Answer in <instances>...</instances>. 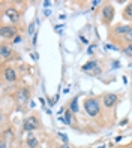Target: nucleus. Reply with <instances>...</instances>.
I'll list each match as a JSON object with an SVG mask.
<instances>
[{
    "label": "nucleus",
    "mask_w": 132,
    "mask_h": 148,
    "mask_svg": "<svg viewBox=\"0 0 132 148\" xmlns=\"http://www.w3.org/2000/svg\"><path fill=\"white\" fill-rule=\"evenodd\" d=\"M59 148H71V147H69V145H68V144H65V145H60V147H59Z\"/></svg>",
    "instance_id": "22"
},
{
    "label": "nucleus",
    "mask_w": 132,
    "mask_h": 148,
    "mask_svg": "<svg viewBox=\"0 0 132 148\" xmlns=\"http://www.w3.org/2000/svg\"><path fill=\"white\" fill-rule=\"evenodd\" d=\"M65 118H66V123H68V124H75L74 112H72L71 109H66V112H65Z\"/></svg>",
    "instance_id": "13"
},
{
    "label": "nucleus",
    "mask_w": 132,
    "mask_h": 148,
    "mask_svg": "<svg viewBox=\"0 0 132 148\" xmlns=\"http://www.w3.org/2000/svg\"><path fill=\"white\" fill-rule=\"evenodd\" d=\"M122 40H123V42H126L128 45H131V43H132V32H129L128 34H125V36L122 38Z\"/></svg>",
    "instance_id": "17"
},
{
    "label": "nucleus",
    "mask_w": 132,
    "mask_h": 148,
    "mask_svg": "<svg viewBox=\"0 0 132 148\" xmlns=\"http://www.w3.org/2000/svg\"><path fill=\"white\" fill-rule=\"evenodd\" d=\"M0 148H6V141L2 139V142H0Z\"/></svg>",
    "instance_id": "21"
},
{
    "label": "nucleus",
    "mask_w": 132,
    "mask_h": 148,
    "mask_svg": "<svg viewBox=\"0 0 132 148\" xmlns=\"http://www.w3.org/2000/svg\"><path fill=\"white\" fill-rule=\"evenodd\" d=\"M3 15H5V18H8L12 24H17V23L20 21V18H21L20 12L17 11L15 8H8V9H5L3 11Z\"/></svg>",
    "instance_id": "7"
},
{
    "label": "nucleus",
    "mask_w": 132,
    "mask_h": 148,
    "mask_svg": "<svg viewBox=\"0 0 132 148\" xmlns=\"http://www.w3.org/2000/svg\"><path fill=\"white\" fill-rule=\"evenodd\" d=\"M129 32H132V25H123V24H119L116 25V27L113 29V34L114 36H125V34H128Z\"/></svg>",
    "instance_id": "9"
},
{
    "label": "nucleus",
    "mask_w": 132,
    "mask_h": 148,
    "mask_svg": "<svg viewBox=\"0 0 132 148\" xmlns=\"http://www.w3.org/2000/svg\"><path fill=\"white\" fill-rule=\"evenodd\" d=\"M128 148H132V147H128Z\"/></svg>",
    "instance_id": "25"
},
{
    "label": "nucleus",
    "mask_w": 132,
    "mask_h": 148,
    "mask_svg": "<svg viewBox=\"0 0 132 148\" xmlns=\"http://www.w3.org/2000/svg\"><path fill=\"white\" fill-rule=\"evenodd\" d=\"M68 109H71L74 114H77L78 111H80V108H78V99L75 97V99H72V102H71V105H69V108Z\"/></svg>",
    "instance_id": "14"
},
{
    "label": "nucleus",
    "mask_w": 132,
    "mask_h": 148,
    "mask_svg": "<svg viewBox=\"0 0 132 148\" xmlns=\"http://www.w3.org/2000/svg\"><path fill=\"white\" fill-rule=\"evenodd\" d=\"M122 51H123V54H125V56H128V57H132V43H131V45L123 47V48H122Z\"/></svg>",
    "instance_id": "16"
},
{
    "label": "nucleus",
    "mask_w": 132,
    "mask_h": 148,
    "mask_svg": "<svg viewBox=\"0 0 132 148\" xmlns=\"http://www.w3.org/2000/svg\"><path fill=\"white\" fill-rule=\"evenodd\" d=\"M123 18L125 20H132V2L128 3L123 9Z\"/></svg>",
    "instance_id": "12"
},
{
    "label": "nucleus",
    "mask_w": 132,
    "mask_h": 148,
    "mask_svg": "<svg viewBox=\"0 0 132 148\" xmlns=\"http://www.w3.org/2000/svg\"><path fill=\"white\" fill-rule=\"evenodd\" d=\"M0 54H2V58H3V60H6L8 57H11V54H12V48H11V45L2 43V45H0Z\"/></svg>",
    "instance_id": "10"
},
{
    "label": "nucleus",
    "mask_w": 132,
    "mask_h": 148,
    "mask_svg": "<svg viewBox=\"0 0 132 148\" xmlns=\"http://www.w3.org/2000/svg\"><path fill=\"white\" fill-rule=\"evenodd\" d=\"M30 99V90L26 88V87H21V88L17 90L15 93V102L18 103V105H26V103L29 102Z\"/></svg>",
    "instance_id": "3"
},
{
    "label": "nucleus",
    "mask_w": 132,
    "mask_h": 148,
    "mask_svg": "<svg viewBox=\"0 0 132 148\" xmlns=\"http://www.w3.org/2000/svg\"><path fill=\"white\" fill-rule=\"evenodd\" d=\"M84 109L87 112V115L95 118L101 114V103H99V99L95 97V96H90L84 100Z\"/></svg>",
    "instance_id": "1"
},
{
    "label": "nucleus",
    "mask_w": 132,
    "mask_h": 148,
    "mask_svg": "<svg viewBox=\"0 0 132 148\" xmlns=\"http://www.w3.org/2000/svg\"><path fill=\"white\" fill-rule=\"evenodd\" d=\"M101 18H102L101 21H102L104 25H110V24L113 23V20H114V6H113L110 2H107V3L102 6Z\"/></svg>",
    "instance_id": "2"
},
{
    "label": "nucleus",
    "mask_w": 132,
    "mask_h": 148,
    "mask_svg": "<svg viewBox=\"0 0 132 148\" xmlns=\"http://www.w3.org/2000/svg\"><path fill=\"white\" fill-rule=\"evenodd\" d=\"M21 39H23V38H21L20 34H18L17 38H14V39H12V43H20V42H21Z\"/></svg>",
    "instance_id": "19"
},
{
    "label": "nucleus",
    "mask_w": 132,
    "mask_h": 148,
    "mask_svg": "<svg viewBox=\"0 0 132 148\" xmlns=\"http://www.w3.org/2000/svg\"><path fill=\"white\" fill-rule=\"evenodd\" d=\"M18 30L14 25H2V30H0V34H2L3 39H14L18 36Z\"/></svg>",
    "instance_id": "6"
},
{
    "label": "nucleus",
    "mask_w": 132,
    "mask_h": 148,
    "mask_svg": "<svg viewBox=\"0 0 132 148\" xmlns=\"http://www.w3.org/2000/svg\"><path fill=\"white\" fill-rule=\"evenodd\" d=\"M26 142H27L29 148H36V147H38V139L35 138V136H29V138H27V141H26Z\"/></svg>",
    "instance_id": "15"
},
{
    "label": "nucleus",
    "mask_w": 132,
    "mask_h": 148,
    "mask_svg": "<svg viewBox=\"0 0 132 148\" xmlns=\"http://www.w3.org/2000/svg\"><path fill=\"white\" fill-rule=\"evenodd\" d=\"M102 103L105 108H113L119 103V96L116 93H104L102 94Z\"/></svg>",
    "instance_id": "4"
},
{
    "label": "nucleus",
    "mask_w": 132,
    "mask_h": 148,
    "mask_svg": "<svg viewBox=\"0 0 132 148\" xmlns=\"http://www.w3.org/2000/svg\"><path fill=\"white\" fill-rule=\"evenodd\" d=\"M96 67H98V63H96V60H90V62H87V63H84L81 69H83L84 72H89V71H92V69H93V71H95Z\"/></svg>",
    "instance_id": "11"
},
{
    "label": "nucleus",
    "mask_w": 132,
    "mask_h": 148,
    "mask_svg": "<svg viewBox=\"0 0 132 148\" xmlns=\"http://www.w3.org/2000/svg\"><path fill=\"white\" fill-rule=\"evenodd\" d=\"M50 5H51V2H44V6H45V8L50 6Z\"/></svg>",
    "instance_id": "23"
},
{
    "label": "nucleus",
    "mask_w": 132,
    "mask_h": 148,
    "mask_svg": "<svg viewBox=\"0 0 132 148\" xmlns=\"http://www.w3.org/2000/svg\"><path fill=\"white\" fill-rule=\"evenodd\" d=\"M35 27H36V23H35V21H33V23H30V25H29V33H30V34L35 32Z\"/></svg>",
    "instance_id": "18"
},
{
    "label": "nucleus",
    "mask_w": 132,
    "mask_h": 148,
    "mask_svg": "<svg viewBox=\"0 0 132 148\" xmlns=\"http://www.w3.org/2000/svg\"><path fill=\"white\" fill-rule=\"evenodd\" d=\"M27 148H29V147H27Z\"/></svg>",
    "instance_id": "26"
},
{
    "label": "nucleus",
    "mask_w": 132,
    "mask_h": 148,
    "mask_svg": "<svg viewBox=\"0 0 132 148\" xmlns=\"http://www.w3.org/2000/svg\"><path fill=\"white\" fill-rule=\"evenodd\" d=\"M99 148H105V147H99Z\"/></svg>",
    "instance_id": "24"
},
{
    "label": "nucleus",
    "mask_w": 132,
    "mask_h": 148,
    "mask_svg": "<svg viewBox=\"0 0 132 148\" xmlns=\"http://www.w3.org/2000/svg\"><path fill=\"white\" fill-rule=\"evenodd\" d=\"M39 126H41V123H39L38 117L30 115V117H27V118L24 120V123H23V130H26V132H32V130H36Z\"/></svg>",
    "instance_id": "5"
},
{
    "label": "nucleus",
    "mask_w": 132,
    "mask_h": 148,
    "mask_svg": "<svg viewBox=\"0 0 132 148\" xmlns=\"http://www.w3.org/2000/svg\"><path fill=\"white\" fill-rule=\"evenodd\" d=\"M59 136H60L62 139H63V142H65V144H68V138H66V135H63V133H59Z\"/></svg>",
    "instance_id": "20"
},
{
    "label": "nucleus",
    "mask_w": 132,
    "mask_h": 148,
    "mask_svg": "<svg viewBox=\"0 0 132 148\" xmlns=\"http://www.w3.org/2000/svg\"><path fill=\"white\" fill-rule=\"evenodd\" d=\"M3 78L8 82H15L17 79H18V75H17V71L12 66H6L3 69Z\"/></svg>",
    "instance_id": "8"
}]
</instances>
